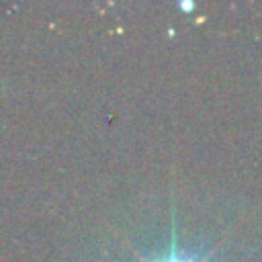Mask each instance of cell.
<instances>
[{
  "label": "cell",
  "mask_w": 262,
  "mask_h": 262,
  "mask_svg": "<svg viewBox=\"0 0 262 262\" xmlns=\"http://www.w3.org/2000/svg\"><path fill=\"white\" fill-rule=\"evenodd\" d=\"M213 252H215V250L207 252L203 258H188V256H182V254L178 252V244H176V229H174V219H172V244H170V252H168V256H166V258H160V260H147L145 256H141V254H137V252L133 250V254L137 256V260H139V262H207V260L213 256Z\"/></svg>",
  "instance_id": "6da1fadb"
}]
</instances>
